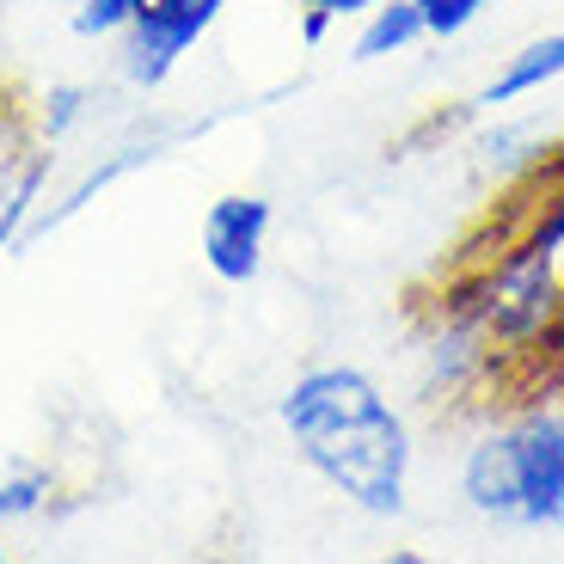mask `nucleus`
<instances>
[{"instance_id": "obj_8", "label": "nucleus", "mask_w": 564, "mask_h": 564, "mask_svg": "<svg viewBox=\"0 0 564 564\" xmlns=\"http://www.w3.org/2000/svg\"><path fill=\"white\" fill-rule=\"evenodd\" d=\"M564 80V31H546V37L522 43L516 56H503V68L485 80L479 105L485 111H503V105H522L534 99V93H546V86Z\"/></svg>"}, {"instance_id": "obj_11", "label": "nucleus", "mask_w": 564, "mask_h": 564, "mask_svg": "<svg viewBox=\"0 0 564 564\" xmlns=\"http://www.w3.org/2000/svg\"><path fill=\"white\" fill-rule=\"evenodd\" d=\"M479 166L491 172V178H522V172H534L540 160H546V141H540L534 123H497L479 135Z\"/></svg>"}, {"instance_id": "obj_9", "label": "nucleus", "mask_w": 564, "mask_h": 564, "mask_svg": "<svg viewBox=\"0 0 564 564\" xmlns=\"http://www.w3.org/2000/svg\"><path fill=\"white\" fill-rule=\"evenodd\" d=\"M423 43V19L411 0H375L362 19H356V37H350V62H393V56H411Z\"/></svg>"}, {"instance_id": "obj_4", "label": "nucleus", "mask_w": 564, "mask_h": 564, "mask_svg": "<svg viewBox=\"0 0 564 564\" xmlns=\"http://www.w3.org/2000/svg\"><path fill=\"white\" fill-rule=\"evenodd\" d=\"M234 0H129V31L117 37V74L135 93H160L178 62L221 25Z\"/></svg>"}, {"instance_id": "obj_19", "label": "nucleus", "mask_w": 564, "mask_h": 564, "mask_svg": "<svg viewBox=\"0 0 564 564\" xmlns=\"http://www.w3.org/2000/svg\"><path fill=\"white\" fill-rule=\"evenodd\" d=\"M0 7H7V0H0Z\"/></svg>"}, {"instance_id": "obj_2", "label": "nucleus", "mask_w": 564, "mask_h": 564, "mask_svg": "<svg viewBox=\"0 0 564 564\" xmlns=\"http://www.w3.org/2000/svg\"><path fill=\"white\" fill-rule=\"evenodd\" d=\"M473 516L516 534H564V405H528L460 454Z\"/></svg>"}, {"instance_id": "obj_16", "label": "nucleus", "mask_w": 564, "mask_h": 564, "mask_svg": "<svg viewBox=\"0 0 564 564\" xmlns=\"http://www.w3.org/2000/svg\"><path fill=\"white\" fill-rule=\"evenodd\" d=\"M19 522V503H13V479H7V466H0V528Z\"/></svg>"}, {"instance_id": "obj_10", "label": "nucleus", "mask_w": 564, "mask_h": 564, "mask_svg": "<svg viewBox=\"0 0 564 564\" xmlns=\"http://www.w3.org/2000/svg\"><path fill=\"white\" fill-rule=\"evenodd\" d=\"M93 111H99V93L86 80H50V86H31V123H37V135L50 141V148H68L74 135H80L86 123H93Z\"/></svg>"}, {"instance_id": "obj_13", "label": "nucleus", "mask_w": 564, "mask_h": 564, "mask_svg": "<svg viewBox=\"0 0 564 564\" xmlns=\"http://www.w3.org/2000/svg\"><path fill=\"white\" fill-rule=\"evenodd\" d=\"M68 31L80 43H117L129 31V0H74Z\"/></svg>"}, {"instance_id": "obj_14", "label": "nucleus", "mask_w": 564, "mask_h": 564, "mask_svg": "<svg viewBox=\"0 0 564 564\" xmlns=\"http://www.w3.org/2000/svg\"><path fill=\"white\" fill-rule=\"evenodd\" d=\"M332 25H338V19L325 13V7H301V19H295V31H301V43H307V50H319V43L332 37Z\"/></svg>"}, {"instance_id": "obj_15", "label": "nucleus", "mask_w": 564, "mask_h": 564, "mask_svg": "<svg viewBox=\"0 0 564 564\" xmlns=\"http://www.w3.org/2000/svg\"><path fill=\"white\" fill-rule=\"evenodd\" d=\"M295 7H325V13H332V19L344 25V19H362L368 7H375V0H295Z\"/></svg>"}, {"instance_id": "obj_6", "label": "nucleus", "mask_w": 564, "mask_h": 564, "mask_svg": "<svg viewBox=\"0 0 564 564\" xmlns=\"http://www.w3.org/2000/svg\"><path fill=\"white\" fill-rule=\"evenodd\" d=\"M270 227H276V203L258 197V191H227L203 209V227H197V252H203V270L227 289H246L258 282L264 270V252H270Z\"/></svg>"}, {"instance_id": "obj_5", "label": "nucleus", "mask_w": 564, "mask_h": 564, "mask_svg": "<svg viewBox=\"0 0 564 564\" xmlns=\"http://www.w3.org/2000/svg\"><path fill=\"white\" fill-rule=\"evenodd\" d=\"M56 178V148L31 123V86H0V258L19 252Z\"/></svg>"}, {"instance_id": "obj_3", "label": "nucleus", "mask_w": 564, "mask_h": 564, "mask_svg": "<svg viewBox=\"0 0 564 564\" xmlns=\"http://www.w3.org/2000/svg\"><path fill=\"white\" fill-rule=\"evenodd\" d=\"M448 313L473 319L485 350L497 356H546L552 338L564 332V276L534 240H516L491 264L466 270L448 289Z\"/></svg>"}, {"instance_id": "obj_1", "label": "nucleus", "mask_w": 564, "mask_h": 564, "mask_svg": "<svg viewBox=\"0 0 564 564\" xmlns=\"http://www.w3.org/2000/svg\"><path fill=\"white\" fill-rule=\"evenodd\" d=\"M276 423L295 460L362 516H405L417 442L381 387L350 362L301 368L276 399Z\"/></svg>"}, {"instance_id": "obj_18", "label": "nucleus", "mask_w": 564, "mask_h": 564, "mask_svg": "<svg viewBox=\"0 0 564 564\" xmlns=\"http://www.w3.org/2000/svg\"><path fill=\"white\" fill-rule=\"evenodd\" d=\"M7 80H13V74H7V68H0V86H7Z\"/></svg>"}, {"instance_id": "obj_17", "label": "nucleus", "mask_w": 564, "mask_h": 564, "mask_svg": "<svg viewBox=\"0 0 564 564\" xmlns=\"http://www.w3.org/2000/svg\"><path fill=\"white\" fill-rule=\"evenodd\" d=\"M7 558H13V546H7V540H0V564H7Z\"/></svg>"}, {"instance_id": "obj_12", "label": "nucleus", "mask_w": 564, "mask_h": 564, "mask_svg": "<svg viewBox=\"0 0 564 564\" xmlns=\"http://www.w3.org/2000/svg\"><path fill=\"white\" fill-rule=\"evenodd\" d=\"M411 7H417V19H423V37L454 43V37H466V31L479 25L491 0H411Z\"/></svg>"}, {"instance_id": "obj_7", "label": "nucleus", "mask_w": 564, "mask_h": 564, "mask_svg": "<svg viewBox=\"0 0 564 564\" xmlns=\"http://www.w3.org/2000/svg\"><path fill=\"white\" fill-rule=\"evenodd\" d=\"M166 148H172V135H135V141H117V148H105L99 160H86L80 178H74L56 203H43V209H37V221H31V234H25V246H19V252H31V246H37L43 234H56V227H68L80 209H93V203H99L105 191H111V184H123V178H129V172L154 166V160L166 154Z\"/></svg>"}]
</instances>
